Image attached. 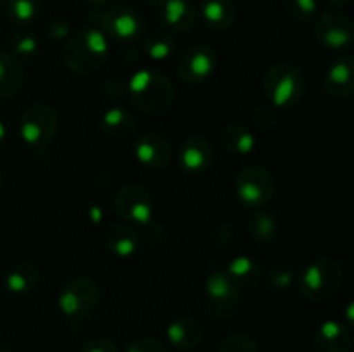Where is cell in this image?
Here are the masks:
<instances>
[{"mask_svg":"<svg viewBox=\"0 0 354 352\" xmlns=\"http://www.w3.org/2000/svg\"><path fill=\"white\" fill-rule=\"evenodd\" d=\"M234 6L230 0H203L201 16L207 28L223 31L234 23Z\"/></svg>","mask_w":354,"mask_h":352,"instance_id":"ffe728a7","label":"cell"},{"mask_svg":"<svg viewBox=\"0 0 354 352\" xmlns=\"http://www.w3.org/2000/svg\"><path fill=\"white\" fill-rule=\"evenodd\" d=\"M265 92L273 107H292L303 99V72L292 64H275L265 76Z\"/></svg>","mask_w":354,"mask_h":352,"instance_id":"277c9868","label":"cell"},{"mask_svg":"<svg viewBox=\"0 0 354 352\" xmlns=\"http://www.w3.org/2000/svg\"><path fill=\"white\" fill-rule=\"evenodd\" d=\"M6 137H7V128H6V124L0 121V141H2Z\"/></svg>","mask_w":354,"mask_h":352,"instance_id":"f35d334b","label":"cell"},{"mask_svg":"<svg viewBox=\"0 0 354 352\" xmlns=\"http://www.w3.org/2000/svg\"><path fill=\"white\" fill-rule=\"evenodd\" d=\"M277 230L279 226H277L275 216L268 213H258L256 216H252L251 223H249V231L259 242H270L272 238H275Z\"/></svg>","mask_w":354,"mask_h":352,"instance_id":"83f0119b","label":"cell"},{"mask_svg":"<svg viewBox=\"0 0 354 352\" xmlns=\"http://www.w3.org/2000/svg\"><path fill=\"white\" fill-rule=\"evenodd\" d=\"M109 52V38L95 24L71 37L64 48V61L71 69L86 72L100 66Z\"/></svg>","mask_w":354,"mask_h":352,"instance_id":"7a4b0ae2","label":"cell"},{"mask_svg":"<svg viewBox=\"0 0 354 352\" xmlns=\"http://www.w3.org/2000/svg\"><path fill=\"white\" fill-rule=\"evenodd\" d=\"M315 35L324 47L341 50L353 43L354 26L344 14L324 12L315 23Z\"/></svg>","mask_w":354,"mask_h":352,"instance_id":"7c38bea8","label":"cell"},{"mask_svg":"<svg viewBox=\"0 0 354 352\" xmlns=\"http://www.w3.org/2000/svg\"><path fill=\"white\" fill-rule=\"evenodd\" d=\"M207 307L216 316L230 314L241 300V286L225 269L214 271L206 280Z\"/></svg>","mask_w":354,"mask_h":352,"instance_id":"30bf717a","label":"cell"},{"mask_svg":"<svg viewBox=\"0 0 354 352\" xmlns=\"http://www.w3.org/2000/svg\"><path fill=\"white\" fill-rule=\"evenodd\" d=\"M235 192L242 206H266L275 193V179L272 173L263 166H249L237 176Z\"/></svg>","mask_w":354,"mask_h":352,"instance_id":"52a82bcc","label":"cell"},{"mask_svg":"<svg viewBox=\"0 0 354 352\" xmlns=\"http://www.w3.org/2000/svg\"><path fill=\"white\" fill-rule=\"evenodd\" d=\"M286 12L297 23H308L315 17L318 9L317 0H283Z\"/></svg>","mask_w":354,"mask_h":352,"instance_id":"f1b7e54d","label":"cell"},{"mask_svg":"<svg viewBox=\"0 0 354 352\" xmlns=\"http://www.w3.org/2000/svg\"><path fill=\"white\" fill-rule=\"evenodd\" d=\"M6 3H7V0H0V9H2V7H6Z\"/></svg>","mask_w":354,"mask_h":352,"instance_id":"ab89813d","label":"cell"},{"mask_svg":"<svg viewBox=\"0 0 354 352\" xmlns=\"http://www.w3.org/2000/svg\"><path fill=\"white\" fill-rule=\"evenodd\" d=\"M23 86V69L14 55L0 50V99H7Z\"/></svg>","mask_w":354,"mask_h":352,"instance_id":"44dd1931","label":"cell"},{"mask_svg":"<svg viewBox=\"0 0 354 352\" xmlns=\"http://www.w3.org/2000/svg\"><path fill=\"white\" fill-rule=\"evenodd\" d=\"M301 293L310 300L330 299L342 285V268L334 259H317L297 278Z\"/></svg>","mask_w":354,"mask_h":352,"instance_id":"3957f363","label":"cell"},{"mask_svg":"<svg viewBox=\"0 0 354 352\" xmlns=\"http://www.w3.org/2000/svg\"><path fill=\"white\" fill-rule=\"evenodd\" d=\"M175 40L165 31H154L144 38V50L152 61H165L175 52Z\"/></svg>","mask_w":354,"mask_h":352,"instance_id":"d4e9b609","label":"cell"},{"mask_svg":"<svg viewBox=\"0 0 354 352\" xmlns=\"http://www.w3.org/2000/svg\"><path fill=\"white\" fill-rule=\"evenodd\" d=\"M180 168L190 175L206 171L213 162V147L203 137H192L183 141L178 154Z\"/></svg>","mask_w":354,"mask_h":352,"instance_id":"2e32d148","label":"cell"},{"mask_svg":"<svg viewBox=\"0 0 354 352\" xmlns=\"http://www.w3.org/2000/svg\"><path fill=\"white\" fill-rule=\"evenodd\" d=\"M165 26L175 31H187L196 26L197 12L187 0H149Z\"/></svg>","mask_w":354,"mask_h":352,"instance_id":"4fadbf2b","label":"cell"},{"mask_svg":"<svg viewBox=\"0 0 354 352\" xmlns=\"http://www.w3.org/2000/svg\"><path fill=\"white\" fill-rule=\"evenodd\" d=\"M100 128L111 137H124L135 128V119L123 107H111L100 116Z\"/></svg>","mask_w":354,"mask_h":352,"instance_id":"603a6c76","label":"cell"},{"mask_svg":"<svg viewBox=\"0 0 354 352\" xmlns=\"http://www.w3.org/2000/svg\"><path fill=\"white\" fill-rule=\"evenodd\" d=\"M106 244L107 248L118 257H130L138 248V235L131 226L120 224L107 233Z\"/></svg>","mask_w":354,"mask_h":352,"instance_id":"7402d4cb","label":"cell"},{"mask_svg":"<svg viewBox=\"0 0 354 352\" xmlns=\"http://www.w3.org/2000/svg\"><path fill=\"white\" fill-rule=\"evenodd\" d=\"M82 352H120V351H118L116 344H114L111 338L95 337L85 342V345L82 347Z\"/></svg>","mask_w":354,"mask_h":352,"instance_id":"836d02e7","label":"cell"},{"mask_svg":"<svg viewBox=\"0 0 354 352\" xmlns=\"http://www.w3.org/2000/svg\"><path fill=\"white\" fill-rule=\"evenodd\" d=\"M221 145L228 152L237 155H248L254 150L256 137L241 123H230L220 131Z\"/></svg>","mask_w":354,"mask_h":352,"instance_id":"d6986e66","label":"cell"},{"mask_svg":"<svg viewBox=\"0 0 354 352\" xmlns=\"http://www.w3.org/2000/svg\"><path fill=\"white\" fill-rule=\"evenodd\" d=\"M12 50L14 54L21 55V57H31V55L37 54L38 50L37 37L31 33L17 35L12 40Z\"/></svg>","mask_w":354,"mask_h":352,"instance_id":"1f68e13d","label":"cell"},{"mask_svg":"<svg viewBox=\"0 0 354 352\" xmlns=\"http://www.w3.org/2000/svg\"><path fill=\"white\" fill-rule=\"evenodd\" d=\"M127 352H168L166 345L156 337H142L137 338L128 345Z\"/></svg>","mask_w":354,"mask_h":352,"instance_id":"d6a6232c","label":"cell"},{"mask_svg":"<svg viewBox=\"0 0 354 352\" xmlns=\"http://www.w3.org/2000/svg\"><path fill=\"white\" fill-rule=\"evenodd\" d=\"M225 271L232 276V280H234L239 286H241L242 283L248 285V283H252L254 280L259 278V264L254 259L249 257V255H237V257H234L228 262Z\"/></svg>","mask_w":354,"mask_h":352,"instance_id":"484cf974","label":"cell"},{"mask_svg":"<svg viewBox=\"0 0 354 352\" xmlns=\"http://www.w3.org/2000/svg\"><path fill=\"white\" fill-rule=\"evenodd\" d=\"M351 337L348 328L335 320L322 323L315 335V351L317 352H349Z\"/></svg>","mask_w":354,"mask_h":352,"instance_id":"e0dca14e","label":"cell"},{"mask_svg":"<svg viewBox=\"0 0 354 352\" xmlns=\"http://www.w3.org/2000/svg\"><path fill=\"white\" fill-rule=\"evenodd\" d=\"M218 352H259L258 345L244 333H232L221 340Z\"/></svg>","mask_w":354,"mask_h":352,"instance_id":"f546056e","label":"cell"},{"mask_svg":"<svg viewBox=\"0 0 354 352\" xmlns=\"http://www.w3.org/2000/svg\"><path fill=\"white\" fill-rule=\"evenodd\" d=\"M0 352H12V351H7V349H0Z\"/></svg>","mask_w":354,"mask_h":352,"instance_id":"60d3db41","label":"cell"},{"mask_svg":"<svg viewBox=\"0 0 354 352\" xmlns=\"http://www.w3.org/2000/svg\"><path fill=\"white\" fill-rule=\"evenodd\" d=\"M6 10L12 23L30 24L38 17L40 2L38 0H7Z\"/></svg>","mask_w":354,"mask_h":352,"instance_id":"4316f807","label":"cell"},{"mask_svg":"<svg viewBox=\"0 0 354 352\" xmlns=\"http://www.w3.org/2000/svg\"><path fill=\"white\" fill-rule=\"evenodd\" d=\"M100 300V286L92 278H75L66 283L57 299V306L66 317L83 320L95 311Z\"/></svg>","mask_w":354,"mask_h":352,"instance_id":"5b68a950","label":"cell"},{"mask_svg":"<svg viewBox=\"0 0 354 352\" xmlns=\"http://www.w3.org/2000/svg\"><path fill=\"white\" fill-rule=\"evenodd\" d=\"M116 209L124 219L137 224H149L154 214V200L147 188L140 185H127L114 197Z\"/></svg>","mask_w":354,"mask_h":352,"instance_id":"8fae6325","label":"cell"},{"mask_svg":"<svg viewBox=\"0 0 354 352\" xmlns=\"http://www.w3.org/2000/svg\"><path fill=\"white\" fill-rule=\"evenodd\" d=\"M268 282L273 289L287 290L296 283V275H294V271L289 268V266L279 264L270 271Z\"/></svg>","mask_w":354,"mask_h":352,"instance_id":"4dcf8cb0","label":"cell"},{"mask_svg":"<svg viewBox=\"0 0 354 352\" xmlns=\"http://www.w3.org/2000/svg\"><path fill=\"white\" fill-rule=\"evenodd\" d=\"M40 282L38 269L31 264H21L7 275L6 286L12 293H26L37 289Z\"/></svg>","mask_w":354,"mask_h":352,"instance_id":"cb8c5ba5","label":"cell"},{"mask_svg":"<svg viewBox=\"0 0 354 352\" xmlns=\"http://www.w3.org/2000/svg\"><path fill=\"white\" fill-rule=\"evenodd\" d=\"M90 216H92V221H100V216H102V209L97 206H93L90 209Z\"/></svg>","mask_w":354,"mask_h":352,"instance_id":"d590c367","label":"cell"},{"mask_svg":"<svg viewBox=\"0 0 354 352\" xmlns=\"http://www.w3.org/2000/svg\"><path fill=\"white\" fill-rule=\"evenodd\" d=\"M48 31H50V35L55 40H62V38L69 37V26L66 23H54Z\"/></svg>","mask_w":354,"mask_h":352,"instance_id":"e575fe53","label":"cell"},{"mask_svg":"<svg viewBox=\"0 0 354 352\" xmlns=\"http://www.w3.org/2000/svg\"><path fill=\"white\" fill-rule=\"evenodd\" d=\"M171 154L168 140L158 133H144L133 141L135 159L147 168H165Z\"/></svg>","mask_w":354,"mask_h":352,"instance_id":"5bb4252c","label":"cell"},{"mask_svg":"<svg viewBox=\"0 0 354 352\" xmlns=\"http://www.w3.org/2000/svg\"><path fill=\"white\" fill-rule=\"evenodd\" d=\"M88 3H92V6H97V7H102V6H107V3H111L113 0H86Z\"/></svg>","mask_w":354,"mask_h":352,"instance_id":"8d00e7d4","label":"cell"},{"mask_svg":"<svg viewBox=\"0 0 354 352\" xmlns=\"http://www.w3.org/2000/svg\"><path fill=\"white\" fill-rule=\"evenodd\" d=\"M216 52L206 43H196L178 57V76L187 83H203L216 69Z\"/></svg>","mask_w":354,"mask_h":352,"instance_id":"9c48e42d","label":"cell"},{"mask_svg":"<svg viewBox=\"0 0 354 352\" xmlns=\"http://www.w3.org/2000/svg\"><path fill=\"white\" fill-rule=\"evenodd\" d=\"M97 28L106 33L107 38L120 41H133L144 33V21L135 9L128 6H113L99 14H93Z\"/></svg>","mask_w":354,"mask_h":352,"instance_id":"8992f818","label":"cell"},{"mask_svg":"<svg viewBox=\"0 0 354 352\" xmlns=\"http://www.w3.org/2000/svg\"><path fill=\"white\" fill-rule=\"evenodd\" d=\"M327 2L330 3V6H334V7H342V6H346L349 0H327Z\"/></svg>","mask_w":354,"mask_h":352,"instance_id":"74e56055","label":"cell"},{"mask_svg":"<svg viewBox=\"0 0 354 352\" xmlns=\"http://www.w3.org/2000/svg\"><path fill=\"white\" fill-rule=\"evenodd\" d=\"M57 128L59 116L54 107L44 104L31 106L21 117V140H24V144L30 147H41L55 137Z\"/></svg>","mask_w":354,"mask_h":352,"instance_id":"ba28073f","label":"cell"},{"mask_svg":"<svg viewBox=\"0 0 354 352\" xmlns=\"http://www.w3.org/2000/svg\"><path fill=\"white\" fill-rule=\"evenodd\" d=\"M166 337L175 347L182 351H192L203 342V330L196 320L183 316L169 323Z\"/></svg>","mask_w":354,"mask_h":352,"instance_id":"ac0fdd59","label":"cell"},{"mask_svg":"<svg viewBox=\"0 0 354 352\" xmlns=\"http://www.w3.org/2000/svg\"><path fill=\"white\" fill-rule=\"evenodd\" d=\"M325 88L337 99H348L354 92V59L346 54L335 59L325 72Z\"/></svg>","mask_w":354,"mask_h":352,"instance_id":"9a60e30c","label":"cell"},{"mask_svg":"<svg viewBox=\"0 0 354 352\" xmlns=\"http://www.w3.org/2000/svg\"><path fill=\"white\" fill-rule=\"evenodd\" d=\"M127 92L130 93L131 102L138 109L151 114H159L171 106L175 99V90L171 81L161 72L152 69H140L133 72L127 85Z\"/></svg>","mask_w":354,"mask_h":352,"instance_id":"6da1fadb","label":"cell"}]
</instances>
